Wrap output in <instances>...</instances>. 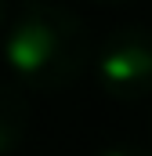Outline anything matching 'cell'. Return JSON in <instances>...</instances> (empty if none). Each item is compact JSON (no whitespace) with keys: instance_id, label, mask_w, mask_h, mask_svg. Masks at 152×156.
Returning a JSON list of instances; mask_svg holds the SVG:
<instances>
[{"instance_id":"cell-1","label":"cell","mask_w":152,"mask_h":156,"mask_svg":"<svg viewBox=\"0 0 152 156\" xmlns=\"http://www.w3.org/2000/svg\"><path fill=\"white\" fill-rule=\"evenodd\" d=\"M4 58L26 87L62 91L91 58V33L83 18L58 0H22L4 37Z\"/></svg>"},{"instance_id":"cell-2","label":"cell","mask_w":152,"mask_h":156,"mask_svg":"<svg viewBox=\"0 0 152 156\" xmlns=\"http://www.w3.org/2000/svg\"><path fill=\"white\" fill-rule=\"evenodd\" d=\"M98 80L105 94L119 102H138L152 94V29L119 26L98 51Z\"/></svg>"},{"instance_id":"cell-3","label":"cell","mask_w":152,"mask_h":156,"mask_svg":"<svg viewBox=\"0 0 152 156\" xmlns=\"http://www.w3.org/2000/svg\"><path fill=\"white\" fill-rule=\"evenodd\" d=\"M26 127H29V102H26V94L0 80V156L11 153L26 138Z\"/></svg>"},{"instance_id":"cell-4","label":"cell","mask_w":152,"mask_h":156,"mask_svg":"<svg viewBox=\"0 0 152 156\" xmlns=\"http://www.w3.org/2000/svg\"><path fill=\"white\" fill-rule=\"evenodd\" d=\"M102 156H152L149 149H134V145H112V149H105Z\"/></svg>"},{"instance_id":"cell-5","label":"cell","mask_w":152,"mask_h":156,"mask_svg":"<svg viewBox=\"0 0 152 156\" xmlns=\"http://www.w3.org/2000/svg\"><path fill=\"white\" fill-rule=\"evenodd\" d=\"M94 4H105V7H119V4H127V0H94Z\"/></svg>"},{"instance_id":"cell-6","label":"cell","mask_w":152,"mask_h":156,"mask_svg":"<svg viewBox=\"0 0 152 156\" xmlns=\"http://www.w3.org/2000/svg\"><path fill=\"white\" fill-rule=\"evenodd\" d=\"M4 18H7V0H0V26H4Z\"/></svg>"}]
</instances>
